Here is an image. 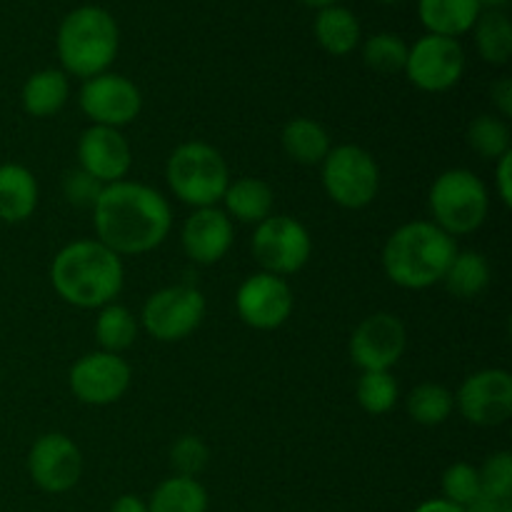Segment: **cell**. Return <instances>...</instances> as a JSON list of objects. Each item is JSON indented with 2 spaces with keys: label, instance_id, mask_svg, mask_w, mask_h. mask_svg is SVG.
<instances>
[{
  "label": "cell",
  "instance_id": "6da1fadb",
  "mask_svg": "<svg viewBox=\"0 0 512 512\" xmlns=\"http://www.w3.org/2000/svg\"><path fill=\"white\" fill-rule=\"evenodd\" d=\"M95 235L115 255H143L160 248L173 228L168 198L143 183H110L93 205Z\"/></svg>",
  "mask_w": 512,
  "mask_h": 512
},
{
  "label": "cell",
  "instance_id": "7a4b0ae2",
  "mask_svg": "<svg viewBox=\"0 0 512 512\" xmlns=\"http://www.w3.org/2000/svg\"><path fill=\"white\" fill-rule=\"evenodd\" d=\"M123 280V260L100 240H73L50 265V283L55 293L68 305L83 310L115 303L123 290Z\"/></svg>",
  "mask_w": 512,
  "mask_h": 512
},
{
  "label": "cell",
  "instance_id": "3957f363",
  "mask_svg": "<svg viewBox=\"0 0 512 512\" xmlns=\"http://www.w3.org/2000/svg\"><path fill=\"white\" fill-rule=\"evenodd\" d=\"M458 245L433 220L405 223L385 240L383 270L398 288L425 290L443 283Z\"/></svg>",
  "mask_w": 512,
  "mask_h": 512
},
{
  "label": "cell",
  "instance_id": "277c9868",
  "mask_svg": "<svg viewBox=\"0 0 512 512\" xmlns=\"http://www.w3.org/2000/svg\"><path fill=\"white\" fill-rule=\"evenodd\" d=\"M118 43V23L108 10L83 5L68 13L58 30V58L65 75L88 80L108 73L118 55Z\"/></svg>",
  "mask_w": 512,
  "mask_h": 512
},
{
  "label": "cell",
  "instance_id": "5b68a950",
  "mask_svg": "<svg viewBox=\"0 0 512 512\" xmlns=\"http://www.w3.org/2000/svg\"><path fill=\"white\" fill-rule=\"evenodd\" d=\"M165 178L180 203L190 208H215L230 185L228 163L213 145L190 140L170 153Z\"/></svg>",
  "mask_w": 512,
  "mask_h": 512
},
{
  "label": "cell",
  "instance_id": "8992f818",
  "mask_svg": "<svg viewBox=\"0 0 512 512\" xmlns=\"http://www.w3.org/2000/svg\"><path fill=\"white\" fill-rule=\"evenodd\" d=\"M433 223L448 235L475 233L485 223L490 195L483 180L465 168L445 170L435 178L428 195Z\"/></svg>",
  "mask_w": 512,
  "mask_h": 512
},
{
  "label": "cell",
  "instance_id": "52a82bcc",
  "mask_svg": "<svg viewBox=\"0 0 512 512\" xmlns=\"http://www.w3.org/2000/svg\"><path fill=\"white\" fill-rule=\"evenodd\" d=\"M320 168L325 193L340 208L360 210L378 198L380 168L373 155L360 145L330 148Z\"/></svg>",
  "mask_w": 512,
  "mask_h": 512
},
{
  "label": "cell",
  "instance_id": "ba28073f",
  "mask_svg": "<svg viewBox=\"0 0 512 512\" xmlns=\"http://www.w3.org/2000/svg\"><path fill=\"white\" fill-rule=\"evenodd\" d=\"M250 248L265 273L285 278L308 265L313 255V238L300 220L290 215H270L263 223L255 225Z\"/></svg>",
  "mask_w": 512,
  "mask_h": 512
},
{
  "label": "cell",
  "instance_id": "9c48e42d",
  "mask_svg": "<svg viewBox=\"0 0 512 512\" xmlns=\"http://www.w3.org/2000/svg\"><path fill=\"white\" fill-rule=\"evenodd\" d=\"M205 295L193 285H170L150 295L143 305V328L160 343H180L200 328Z\"/></svg>",
  "mask_w": 512,
  "mask_h": 512
},
{
  "label": "cell",
  "instance_id": "30bf717a",
  "mask_svg": "<svg viewBox=\"0 0 512 512\" xmlns=\"http://www.w3.org/2000/svg\"><path fill=\"white\" fill-rule=\"evenodd\" d=\"M80 110L93 125L120 130L133 123L143 110V95L138 85L118 73H100L88 78L78 95Z\"/></svg>",
  "mask_w": 512,
  "mask_h": 512
},
{
  "label": "cell",
  "instance_id": "8fae6325",
  "mask_svg": "<svg viewBox=\"0 0 512 512\" xmlns=\"http://www.w3.org/2000/svg\"><path fill=\"white\" fill-rule=\"evenodd\" d=\"M465 70V53L455 38L425 35L408 48L405 75L425 93H445L460 83Z\"/></svg>",
  "mask_w": 512,
  "mask_h": 512
},
{
  "label": "cell",
  "instance_id": "7c38bea8",
  "mask_svg": "<svg viewBox=\"0 0 512 512\" xmlns=\"http://www.w3.org/2000/svg\"><path fill=\"white\" fill-rule=\"evenodd\" d=\"M455 408L480 428L503 425L512 415V378L508 370L488 368L468 375L455 393Z\"/></svg>",
  "mask_w": 512,
  "mask_h": 512
},
{
  "label": "cell",
  "instance_id": "4fadbf2b",
  "mask_svg": "<svg viewBox=\"0 0 512 512\" xmlns=\"http://www.w3.org/2000/svg\"><path fill=\"white\" fill-rule=\"evenodd\" d=\"M130 380H133L130 365L120 355L105 353V350L83 355L70 368L73 395L80 403L95 405V408L118 403L128 393Z\"/></svg>",
  "mask_w": 512,
  "mask_h": 512
},
{
  "label": "cell",
  "instance_id": "5bb4252c",
  "mask_svg": "<svg viewBox=\"0 0 512 512\" xmlns=\"http://www.w3.org/2000/svg\"><path fill=\"white\" fill-rule=\"evenodd\" d=\"M293 290L288 280L273 273H255L240 283L235 310L240 320L255 330H275L293 315Z\"/></svg>",
  "mask_w": 512,
  "mask_h": 512
},
{
  "label": "cell",
  "instance_id": "9a60e30c",
  "mask_svg": "<svg viewBox=\"0 0 512 512\" xmlns=\"http://www.w3.org/2000/svg\"><path fill=\"white\" fill-rule=\"evenodd\" d=\"M28 473L45 493H68L83 475V455L68 435L45 433L30 448Z\"/></svg>",
  "mask_w": 512,
  "mask_h": 512
},
{
  "label": "cell",
  "instance_id": "2e32d148",
  "mask_svg": "<svg viewBox=\"0 0 512 512\" xmlns=\"http://www.w3.org/2000/svg\"><path fill=\"white\" fill-rule=\"evenodd\" d=\"M408 333L398 315L375 313L355 328L350 338V358L363 373L390 370L403 358Z\"/></svg>",
  "mask_w": 512,
  "mask_h": 512
},
{
  "label": "cell",
  "instance_id": "e0dca14e",
  "mask_svg": "<svg viewBox=\"0 0 512 512\" xmlns=\"http://www.w3.org/2000/svg\"><path fill=\"white\" fill-rule=\"evenodd\" d=\"M78 163L98 183H120L133 168V150L120 130L90 125L78 140Z\"/></svg>",
  "mask_w": 512,
  "mask_h": 512
},
{
  "label": "cell",
  "instance_id": "ac0fdd59",
  "mask_svg": "<svg viewBox=\"0 0 512 512\" xmlns=\"http://www.w3.org/2000/svg\"><path fill=\"white\" fill-rule=\"evenodd\" d=\"M233 220L225 215V210L198 208L185 220L180 243H183L185 255L198 265H215L228 255L233 248Z\"/></svg>",
  "mask_w": 512,
  "mask_h": 512
},
{
  "label": "cell",
  "instance_id": "d6986e66",
  "mask_svg": "<svg viewBox=\"0 0 512 512\" xmlns=\"http://www.w3.org/2000/svg\"><path fill=\"white\" fill-rule=\"evenodd\" d=\"M40 200L38 180L28 168L15 163L0 165V220L23 223L35 213Z\"/></svg>",
  "mask_w": 512,
  "mask_h": 512
},
{
  "label": "cell",
  "instance_id": "ffe728a7",
  "mask_svg": "<svg viewBox=\"0 0 512 512\" xmlns=\"http://www.w3.org/2000/svg\"><path fill=\"white\" fill-rule=\"evenodd\" d=\"M220 203L225 205L228 218H235L248 225H260L265 218L273 215L275 193L265 180L240 178L228 185Z\"/></svg>",
  "mask_w": 512,
  "mask_h": 512
},
{
  "label": "cell",
  "instance_id": "44dd1931",
  "mask_svg": "<svg viewBox=\"0 0 512 512\" xmlns=\"http://www.w3.org/2000/svg\"><path fill=\"white\" fill-rule=\"evenodd\" d=\"M23 108L33 118H53L70 98V80L63 70H38L23 85Z\"/></svg>",
  "mask_w": 512,
  "mask_h": 512
},
{
  "label": "cell",
  "instance_id": "7402d4cb",
  "mask_svg": "<svg viewBox=\"0 0 512 512\" xmlns=\"http://www.w3.org/2000/svg\"><path fill=\"white\" fill-rule=\"evenodd\" d=\"M418 13L430 35L458 38L468 33L480 18V3L478 0H420Z\"/></svg>",
  "mask_w": 512,
  "mask_h": 512
},
{
  "label": "cell",
  "instance_id": "603a6c76",
  "mask_svg": "<svg viewBox=\"0 0 512 512\" xmlns=\"http://www.w3.org/2000/svg\"><path fill=\"white\" fill-rule=\"evenodd\" d=\"M280 140L288 158L300 165H320L333 148L328 130L313 118H293L285 123Z\"/></svg>",
  "mask_w": 512,
  "mask_h": 512
},
{
  "label": "cell",
  "instance_id": "cb8c5ba5",
  "mask_svg": "<svg viewBox=\"0 0 512 512\" xmlns=\"http://www.w3.org/2000/svg\"><path fill=\"white\" fill-rule=\"evenodd\" d=\"M315 38L325 53L348 55L360 43V23L348 8L328 5V8H320L315 18Z\"/></svg>",
  "mask_w": 512,
  "mask_h": 512
},
{
  "label": "cell",
  "instance_id": "d4e9b609",
  "mask_svg": "<svg viewBox=\"0 0 512 512\" xmlns=\"http://www.w3.org/2000/svg\"><path fill=\"white\" fill-rule=\"evenodd\" d=\"M445 288L460 300H473L483 295L490 285V263L483 253L463 250L455 253L448 273L443 278Z\"/></svg>",
  "mask_w": 512,
  "mask_h": 512
},
{
  "label": "cell",
  "instance_id": "484cf974",
  "mask_svg": "<svg viewBox=\"0 0 512 512\" xmlns=\"http://www.w3.org/2000/svg\"><path fill=\"white\" fill-rule=\"evenodd\" d=\"M148 512H208V493L198 478L173 475L153 490Z\"/></svg>",
  "mask_w": 512,
  "mask_h": 512
},
{
  "label": "cell",
  "instance_id": "4316f807",
  "mask_svg": "<svg viewBox=\"0 0 512 512\" xmlns=\"http://www.w3.org/2000/svg\"><path fill=\"white\" fill-rule=\"evenodd\" d=\"M95 338L105 353L120 355L138 338V320L125 305H103L98 318H95Z\"/></svg>",
  "mask_w": 512,
  "mask_h": 512
},
{
  "label": "cell",
  "instance_id": "83f0119b",
  "mask_svg": "<svg viewBox=\"0 0 512 512\" xmlns=\"http://www.w3.org/2000/svg\"><path fill=\"white\" fill-rule=\"evenodd\" d=\"M475 45L485 63L505 65L512 55V23L500 10H488L475 20Z\"/></svg>",
  "mask_w": 512,
  "mask_h": 512
},
{
  "label": "cell",
  "instance_id": "f1b7e54d",
  "mask_svg": "<svg viewBox=\"0 0 512 512\" xmlns=\"http://www.w3.org/2000/svg\"><path fill=\"white\" fill-rule=\"evenodd\" d=\"M405 408H408V415L415 423L425 425V428H435V425H443L453 415L455 395L440 383H420L418 388L410 390Z\"/></svg>",
  "mask_w": 512,
  "mask_h": 512
},
{
  "label": "cell",
  "instance_id": "f546056e",
  "mask_svg": "<svg viewBox=\"0 0 512 512\" xmlns=\"http://www.w3.org/2000/svg\"><path fill=\"white\" fill-rule=\"evenodd\" d=\"M468 145L485 160H500L510 153V128L500 115H478L468 125Z\"/></svg>",
  "mask_w": 512,
  "mask_h": 512
},
{
  "label": "cell",
  "instance_id": "4dcf8cb0",
  "mask_svg": "<svg viewBox=\"0 0 512 512\" xmlns=\"http://www.w3.org/2000/svg\"><path fill=\"white\" fill-rule=\"evenodd\" d=\"M360 408L370 415H385L395 408L400 398V388L390 370H375V373H363L355 388Z\"/></svg>",
  "mask_w": 512,
  "mask_h": 512
},
{
  "label": "cell",
  "instance_id": "1f68e13d",
  "mask_svg": "<svg viewBox=\"0 0 512 512\" xmlns=\"http://www.w3.org/2000/svg\"><path fill=\"white\" fill-rule=\"evenodd\" d=\"M363 58L365 65L378 70V73H400L408 63V45L400 35L378 33L365 43Z\"/></svg>",
  "mask_w": 512,
  "mask_h": 512
},
{
  "label": "cell",
  "instance_id": "d6a6232c",
  "mask_svg": "<svg viewBox=\"0 0 512 512\" xmlns=\"http://www.w3.org/2000/svg\"><path fill=\"white\" fill-rule=\"evenodd\" d=\"M480 475L478 468L470 463H455L443 473V500L468 508L470 503L480 498Z\"/></svg>",
  "mask_w": 512,
  "mask_h": 512
},
{
  "label": "cell",
  "instance_id": "836d02e7",
  "mask_svg": "<svg viewBox=\"0 0 512 512\" xmlns=\"http://www.w3.org/2000/svg\"><path fill=\"white\" fill-rule=\"evenodd\" d=\"M210 460V450L198 435H180L170 448V465H173L175 475L183 478H195L205 470Z\"/></svg>",
  "mask_w": 512,
  "mask_h": 512
},
{
  "label": "cell",
  "instance_id": "e575fe53",
  "mask_svg": "<svg viewBox=\"0 0 512 512\" xmlns=\"http://www.w3.org/2000/svg\"><path fill=\"white\" fill-rule=\"evenodd\" d=\"M480 490L493 498H512V455L508 450L490 455L478 468Z\"/></svg>",
  "mask_w": 512,
  "mask_h": 512
},
{
  "label": "cell",
  "instance_id": "d590c367",
  "mask_svg": "<svg viewBox=\"0 0 512 512\" xmlns=\"http://www.w3.org/2000/svg\"><path fill=\"white\" fill-rule=\"evenodd\" d=\"M105 185L98 183L95 178H90L85 170H70V173H65L63 178V195L68 198L70 205H75V208H90L93 210L95 200H98L100 190H103Z\"/></svg>",
  "mask_w": 512,
  "mask_h": 512
},
{
  "label": "cell",
  "instance_id": "8d00e7d4",
  "mask_svg": "<svg viewBox=\"0 0 512 512\" xmlns=\"http://www.w3.org/2000/svg\"><path fill=\"white\" fill-rule=\"evenodd\" d=\"M495 190H498V198L503 200L505 208L512 205V150L505 153L503 158L495 160Z\"/></svg>",
  "mask_w": 512,
  "mask_h": 512
},
{
  "label": "cell",
  "instance_id": "74e56055",
  "mask_svg": "<svg viewBox=\"0 0 512 512\" xmlns=\"http://www.w3.org/2000/svg\"><path fill=\"white\" fill-rule=\"evenodd\" d=\"M490 98H493V105L498 108L500 118L508 120L512 118V80L500 78L498 83L490 88Z\"/></svg>",
  "mask_w": 512,
  "mask_h": 512
},
{
  "label": "cell",
  "instance_id": "f35d334b",
  "mask_svg": "<svg viewBox=\"0 0 512 512\" xmlns=\"http://www.w3.org/2000/svg\"><path fill=\"white\" fill-rule=\"evenodd\" d=\"M465 512H512V498H493L480 493V498L470 503Z\"/></svg>",
  "mask_w": 512,
  "mask_h": 512
},
{
  "label": "cell",
  "instance_id": "ab89813d",
  "mask_svg": "<svg viewBox=\"0 0 512 512\" xmlns=\"http://www.w3.org/2000/svg\"><path fill=\"white\" fill-rule=\"evenodd\" d=\"M110 512H148V503L140 500L138 495H120Z\"/></svg>",
  "mask_w": 512,
  "mask_h": 512
},
{
  "label": "cell",
  "instance_id": "60d3db41",
  "mask_svg": "<svg viewBox=\"0 0 512 512\" xmlns=\"http://www.w3.org/2000/svg\"><path fill=\"white\" fill-rule=\"evenodd\" d=\"M413 512H465V508H458V505L448 503V500L443 498H435V500H425V503H420Z\"/></svg>",
  "mask_w": 512,
  "mask_h": 512
},
{
  "label": "cell",
  "instance_id": "b9f144b4",
  "mask_svg": "<svg viewBox=\"0 0 512 512\" xmlns=\"http://www.w3.org/2000/svg\"><path fill=\"white\" fill-rule=\"evenodd\" d=\"M300 3L310 5V8H328V5H335V0H300Z\"/></svg>",
  "mask_w": 512,
  "mask_h": 512
},
{
  "label": "cell",
  "instance_id": "7bdbcfd3",
  "mask_svg": "<svg viewBox=\"0 0 512 512\" xmlns=\"http://www.w3.org/2000/svg\"><path fill=\"white\" fill-rule=\"evenodd\" d=\"M480 3V8H483V5H488L490 10H498V8H503V5H508V0H478Z\"/></svg>",
  "mask_w": 512,
  "mask_h": 512
},
{
  "label": "cell",
  "instance_id": "ee69618b",
  "mask_svg": "<svg viewBox=\"0 0 512 512\" xmlns=\"http://www.w3.org/2000/svg\"><path fill=\"white\" fill-rule=\"evenodd\" d=\"M380 3H388V5H395V3H400V0H380Z\"/></svg>",
  "mask_w": 512,
  "mask_h": 512
}]
</instances>
